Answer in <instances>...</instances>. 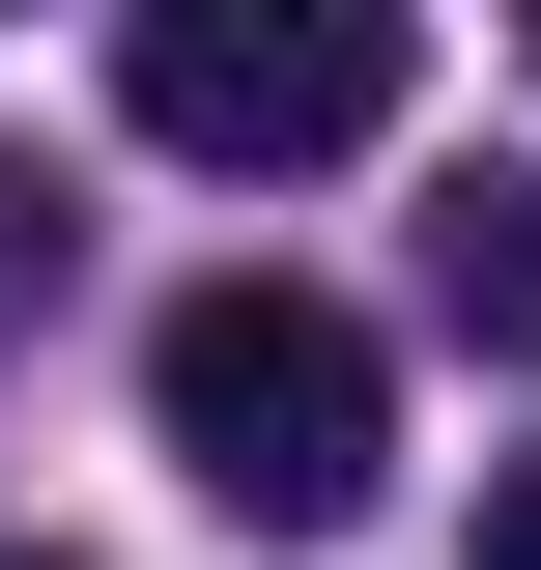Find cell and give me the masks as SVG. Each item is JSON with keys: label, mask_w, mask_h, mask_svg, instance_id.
<instances>
[{"label": "cell", "mask_w": 541, "mask_h": 570, "mask_svg": "<svg viewBox=\"0 0 541 570\" xmlns=\"http://www.w3.org/2000/svg\"><path fill=\"white\" fill-rule=\"evenodd\" d=\"M427 285H456V343L541 371V171H456V200H427Z\"/></svg>", "instance_id": "obj_3"}, {"label": "cell", "mask_w": 541, "mask_h": 570, "mask_svg": "<svg viewBox=\"0 0 541 570\" xmlns=\"http://www.w3.org/2000/svg\"><path fill=\"white\" fill-rule=\"evenodd\" d=\"M29 285H58V171H0V314H29Z\"/></svg>", "instance_id": "obj_4"}, {"label": "cell", "mask_w": 541, "mask_h": 570, "mask_svg": "<svg viewBox=\"0 0 541 570\" xmlns=\"http://www.w3.org/2000/svg\"><path fill=\"white\" fill-rule=\"evenodd\" d=\"M0 570H86V542H0Z\"/></svg>", "instance_id": "obj_6"}, {"label": "cell", "mask_w": 541, "mask_h": 570, "mask_svg": "<svg viewBox=\"0 0 541 570\" xmlns=\"http://www.w3.org/2000/svg\"><path fill=\"white\" fill-rule=\"evenodd\" d=\"M142 428H171V485L200 513H285V542H314V513H371V456H400V371H371V314H342V285H171V314H142Z\"/></svg>", "instance_id": "obj_1"}, {"label": "cell", "mask_w": 541, "mask_h": 570, "mask_svg": "<svg viewBox=\"0 0 541 570\" xmlns=\"http://www.w3.org/2000/svg\"><path fill=\"white\" fill-rule=\"evenodd\" d=\"M115 115L171 142V171H342V142L400 115V0H142Z\"/></svg>", "instance_id": "obj_2"}, {"label": "cell", "mask_w": 541, "mask_h": 570, "mask_svg": "<svg viewBox=\"0 0 541 570\" xmlns=\"http://www.w3.org/2000/svg\"><path fill=\"white\" fill-rule=\"evenodd\" d=\"M484 570H541V456H513V485H484Z\"/></svg>", "instance_id": "obj_5"}]
</instances>
